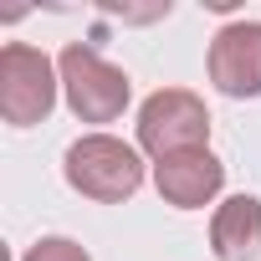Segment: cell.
<instances>
[{"label": "cell", "mask_w": 261, "mask_h": 261, "mask_svg": "<svg viewBox=\"0 0 261 261\" xmlns=\"http://www.w3.org/2000/svg\"><path fill=\"white\" fill-rule=\"evenodd\" d=\"M62 174H67V185L82 200L123 205L128 195H139V185H144V159H139L134 144H123L113 134H82L77 144H67Z\"/></svg>", "instance_id": "cell-1"}, {"label": "cell", "mask_w": 261, "mask_h": 261, "mask_svg": "<svg viewBox=\"0 0 261 261\" xmlns=\"http://www.w3.org/2000/svg\"><path fill=\"white\" fill-rule=\"evenodd\" d=\"M57 72H62L67 108H72L82 123H113V118H123L128 92H134V87H128V72H123V67H113L102 51H92V46L72 41V46H62Z\"/></svg>", "instance_id": "cell-2"}, {"label": "cell", "mask_w": 261, "mask_h": 261, "mask_svg": "<svg viewBox=\"0 0 261 261\" xmlns=\"http://www.w3.org/2000/svg\"><path fill=\"white\" fill-rule=\"evenodd\" d=\"M57 87L62 72L51 67L46 51L26 46V41H6L0 46V113L11 128H31L57 108Z\"/></svg>", "instance_id": "cell-3"}, {"label": "cell", "mask_w": 261, "mask_h": 261, "mask_svg": "<svg viewBox=\"0 0 261 261\" xmlns=\"http://www.w3.org/2000/svg\"><path fill=\"white\" fill-rule=\"evenodd\" d=\"M139 149L154 159L185 154V149H210V113L190 87H159L139 108Z\"/></svg>", "instance_id": "cell-4"}, {"label": "cell", "mask_w": 261, "mask_h": 261, "mask_svg": "<svg viewBox=\"0 0 261 261\" xmlns=\"http://www.w3.org/2000/svg\"><path fill=\"white\" fill-rule=\"evenodd\" d=\"M210 82L225 97H261V21H230L210 41Z\"/></svg>", "instance_id": "cell-5"}, {"label": "cell", "mask_w": 261, "mask_h": 261, "mask_svg": "<svg viewBox=\"0 0 261 261\" xmlns=\"http://www.w3.org/2000/svg\"><path fill=\"white\" fill-rule=\"evenodd\" d=\"M154 185H159L164 205H174V210H205L220 195V185H225V164L210 149H185V154L154 159Z\"/></svg>", "instance_id": "cell-6"}, {"label": "cell", "mask_w": 261, "mask_h": 261, "mask_svg": "<svg viewBox=\"0 0 261 261\" xmlns=\"http://www.w3.org/2000/svg\"><path fill=\"white\" fill-rule=\"evenodd\" d=\"M210 251L220 261H256L261 256V200L256 195L220 200V210L210 220Z\"/></svg>", "instance_id": "cell-7"}, {"label": "cell", "mask_w": 261, "mask_h": 261, "mask_svg": "<svg viewBox=\"0 0 261 261\" xmlns=\"http://www.w3.org/2000/svg\"><path fill=\"white\" fill-rule=\"evenodd\" d=\"M21 261H92V256H87L72 236H46V241H36Z\"/></svg>", "instance_id": "cell-8"}]
</instances>
